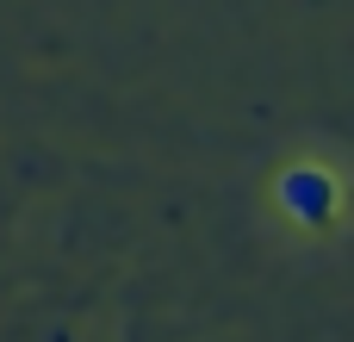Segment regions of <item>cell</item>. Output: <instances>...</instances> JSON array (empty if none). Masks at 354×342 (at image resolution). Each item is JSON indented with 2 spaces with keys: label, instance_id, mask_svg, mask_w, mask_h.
<instances>
[{
  "label": "cell",
  "instance_id": "obj_1",
  "mask_svg": "<svg viewBox=\"0 0 354 342\" xmlns=\"http://www.w3.org/2000/svg\"><path fill=\"white\" fill-rule=\"evenodd\" d=\"M280 206H286L305 231H324V224L336 218V181H330L324 168H292V174L280 181Z\"/></svg>",
  "mask_w": 354,
  "mask_h": 342
}]
</instances>
